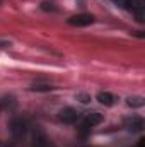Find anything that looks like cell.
<instances>
[{
	"label": "cell",
	"mask_w": 145,
	"mask_h": 147,
	"mask_svg": "<svg viewBox=\"0 0 145 147\" xmlns=\"http://www.w3.org/2000/svg\"><path fill=\"white\" fill-rule=\"evenodd\" d=\"M125 7L135 16V19L138 22H144L145 16H144V10H145V0H126L125 2Z\"/></svg>",
	"instance_id": "1"
},
{
	"label": "cell",
	"mask_w": 145,
	"mask_h": 147,
	"mask_svg": "<svg viewBox=\"0 0 145 147\" xmlns=\"http://www.w3.org/2000/svg\"><path fill=\"white\" fill-rule=\"evenodd\" d=\"M0 3H2V0H0Z\"/></svg>",
	"instance_id": "16"
},
{
	"label": "cell",
	"mask_w": 145,
	"mask_h": 147,
	"mask_svg": "<svg viewBox=\"0 0 145 147\" xmlns=\"http://www.w3.org/2000/svg\"><path fill=\"white\" fill-rule=\"evenodd\" d=\"M58 118H60V121H63V123H67V125H73V123H77L79 121V118H80V113L75 110V108H63V110L58 113Z\"/></svg>",
	"instance_id": "4"
},
{
	"label": "cell",
	"mask_w": 145,
	"mask_h": 147,
	"mask_svg": "<svg viewBox=\"0 0 145 147\" xmlns=\"http://www.w3.org/2000/svg\"><path fill=\"white\" fill-rule=\"evenodd\" d=\"M144 127H145V121H144L142 116H130V118L125 120V128H126L128 132H132V134L142 132Z\"/></svg>",
	"instance_id": "6"
},
{
	"label": "cell",
	"mask_w": 145,
	"mask_h": 147,
	"mask_svg": "<svg viewBox=\"0 0 145 147\" xmlns=\"http://www.w3.org/2000/svg\"><path fill=\"white\" fill-rule=\"evenodd\" d=\"M31 89L39 92V91H51V89H55V87H51V86H33Z\"/></svg>",
	"instance_id": "10"
},
{
	"label": "cell",
	"mask_w": 145,
	"mask_h": 147,
	"mask_svg": "<svg viewBox=\"0 0 145 147\" xmlns=\"http://www.w3.org/2000/svg\"><path fill=\"white\" fill-rule=\"evenodd\" d=\"M97 101H99L101 105H104V106H111V105L114 103V96H113L111 92H99V94H97Z\"/></svg>",
	"instance_id": "8"
},
{
	"label": "cell",
	"mask_w": 145,
	"mask_h": 147,
	"mask_svg": "<svg viewBox=\"0 0 145 147\" xmlns=\"http://www.w3.org/2000/svg\"><path fill=\"white\" fill-rule=\"evenodd\" d=\"M0 147H10V146H9L7 142H2V140H0Z\"/></svg>",
	"instance_id": "13"
},
{
	"label": "cell",
	"mask_w": 145,
	"mask_h": 147,
	"mask_svg": "<svg viewBox=\"0 0 145 147\" xmlns=\"http://www.w3.org/2000/svg\"><path fill=\"white\" fill-rule=\"evenodd\" d=\"M103 120H104V118H103L101 113H89V115L84 116V120H82V123H80V130H82V132H87V130L94 128L96 125L103 123Z\"/></svg>",
	"instance_id": "3"
},
{
	"label": "cell",
	"mask_w": 145,
	"mask_h": 147,
	"mask_svg": "<svg viewBox=\"0 0 145 147\" xmlns=\"http://www.w3.org/2000/svg\"><path fill=\"white\" fill-rule=\"evenodd\" d=\"M77 99H80V101L85 105V103H89V101H91V96H87V94H79V96H77Z\"/></svg>",
	"instance_id": "11"
},
{
	"label": "cell",
	"mask_w": 145,
	"mask_h": 147,
	"mask_svg": "<svg viewBox=\"0 0 145 147\" xmlns=\"http://www.w3.org/2000/svg\"><path fill=\"white\" fill-rule=\"evenodd\" d=\"M31 147H53V146H51V142L48 140V137L43 132H38V134H34V137H33Z\"/></svg>",
	"instance_id": "7"
},
{
	"label": "cell",
	"mask_w": 145,
	"mask_h": 147,
	"mask_svg": "<svg viewBox=\"0 0 145 147\" xmlns=\"http://www.w3.org/2000/svg\"><path fill=\"white\" fill-rule=\"evenodd\" d=\"M70 26H77V28H84V26H91L94 22V16L92 14H77V16H72L68 17L67 21Z\"/></svg>",
	"instance_id": "5"
},
{
	"label": "cell",
	"mask_w": 145,
	"mask_h": 147,
	"mask_svg": "<svg viewBox=\"0 0 145 147\" xmlns=\"http://www.w3.org/2000/svg\"><path fill=\"white\" fill-rule=\"evenodd\" d=\"M77 2H79V3H80V5H82V3H84V0H77Z\"/></svg>",
	"instance_id": "15"
},
{
	"label": "cell",
	"mask_w": 145,
	"mask_h": 147,
	"mask_svg": "<svg viewBox=\"0 0 145 147\" xmlns=\"http://www.w3.org/2000/svg\"><path fill=\"white\" fill-rule=\"evenodd\" d=\"M2 108H3V105H2V101H0V113H2Z\"/></svg>",
	"instance_id": "14"
},
{
	"label": "cell",
	"mask_w": 145,
	"mask_h": 147,
	"mask_svg": "<svg viewBox=\"0 0 145 147\" xmlns=\"http://www.w3.org/2000/svg\"><path fill=\"white\" fill-rule=\"evenodd\" d=\"M126 105L132 106V108H142V106L145 105V99L142 98V96H132V98L126 99Z\"/></svg>",
	"instance_id": "9"
},
{
	"label": "cell",
	"mask_w": 145,
	"mask_h": 147,
	"mask_svg": "<svg viewBox=\"0 0 145 147\" xmlns=\"http://www.w3.org/2000/svg\"><path fill=\"white\" fill-rule=\"evenodd\" d=\"M10 45V41H7V39H0V48H7Z\"/></svg>",
	"instance_id": "12"
},
{
	"label": "cell",
	"mask_w": 145,
	"mask_h": 147,
	"mask_svg": "<svg viewBox=\"0 0 145 147\" xmlns=\"http://www.w3.org/2000/svg\"><path fill=\"white\" fill-rule=\"evenodd\" d=\"M9 128H10V134L14 139H22L28 132V121L24 118H12Z\"/></svg>",
	"instance_id": "2"
}]
</instances>
